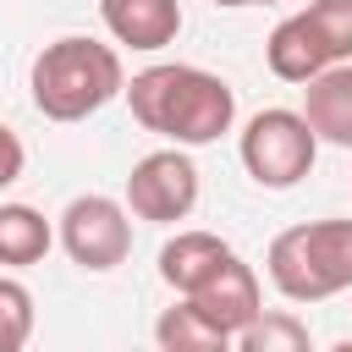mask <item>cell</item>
<instances>
[{
  "mask_svg": "<svg viewBox=\"0 0 352 352\" xmlns=\"http://www.w3.org/2000/svg\"><path fill=\"white\" fill-rule=\"evenodd\" d=\"M126 104H132V121L143 132L182 143V148L220 143L236 126V88L220 72H204L187 60H160V66L132 72Z\"/></svg>",
  "mask_w": 352,
  "mask_h": 352,
  "instance_id": "cell-1",
  "label": "cell"
},
{
  "mask_svg": "<svg viewBox=\"0 0 352 352\" xmlns=\"http://www.w3.org/2000/svg\"><path fill=\"white\" fill-rule=\"evenodd\" d=\"M28 94L33 110L44 121H88L99 116L110 99L126 94V66L116 44H99L88 33H66L55 44H44L28 66Z\"/></svg>",
  "mask_w": 352,
  "mask_h": 352,
  "instance_id": "cell-2",
  "label": "cell"
},
{
  "mask_svg": "<svg viewBox=\"0 0 352 352\" xmlns=\"http://www.w3.org/2000/svg\"><path fill=\"white\" fill-rule=\"evenodd\" d=\"M264 275L286 302H324L352 292V220H302L275 231Z\"/></svg>",
  "mask_w": 352,
  "mask_h": 352,
  "instance_id": "cell-3",
  "label": "cell"
},
{
  "mask_svg": "<svg viewBox=\"0 0 352 352\" xmlns=\"http://www.w3.org/2000/svg\"><path fill=\"white\" fill-rule=\"evenodd\" d=\"M236 160L242 170L264 187V192H286L297 187L314 160H319V132L308 126L302 110H286V104H270L258 116H248V126L236 132Z\"/></svg>",
  "mask_w": 352,
  "mask_h": 352,
  "instance_id": "cell-4",
  "label": "cell"
},
{
  "mask_svg": "<svg viewBox=\"0 0 352 352\" xmlns=\"http://www.w3.org/2000/svg\"><path fill=\"white\" fill-rule=\"evenodd\" d=\"M55 236H60V248L77 270L104 275V270L126 264V253H132V209L110 192H77L60 209Z\"/></svg>",
  "mask_w": 352,
  "mask_h": 352,
  "instance_id": "cell-5",
  "label": "cell"
},
{
  "mask_svg": "<svg viewBox=\"0 0 352 352\" xmlns=\"http://www.w3.org/2000/svg\"><path fill=\"white\" fill-rule=\"evenodd\" d=\"M126 209L148 226H176L198 209V165L182 143H165L143 154L126 170Z\"/></svg>",
  "mask_w": 352,
  "mask_h": 352,
  "instance_id": "cell-6",
  "label": "cell"
},
{
  "mask_svg": "<svg viewBox=\"0 0 352 352\" xmlns=\"http://www.w3.org/2000/svg\"><path fill=\"white\" fill-rule=\"evenodd\" d=\"M264 66L280 77V82H308V77H319L324 66H336V55H330V44H324V33L314 28V16L308 11H292V16H280L275 28H270V38H264Z\"/></svg>",
  "mask_w": 352,
  "mask_h": 352,
  "instance_id": "cell-7",
  "label": "cell"
},
{
  "mask_svg": "<svg viewBox=\"0 0 352 352\" xmlns=\"http://www.w3.org/2000/svg\"><path fill=\"white\" fill-rule=\"evenodd\" d=\"M99 22L126 50H165L182 33V0H99Z\"/></svg>",
  "mask_w": 352,
  "mask_h": 352,
  "instance_id": "cell-8",
  "label": "cell"
},
{
  "mask_svg": "<svg viewBox=\"0 0 352 352\" xmlns=\"http://www.w3.org/2000/svg\"><path fill=\"white\" fill-rule=\"evenodd\" d=\"M187 302H198L231 341H236V330L264 308V297H258V275H253V264H242V253H231V258H226V264H220Z\"/></svg>",
  "mask_w": 352,
  "mask_h": 352,
  "instance_id": "cell-9",
  "label": "cell"
},
{
  "mask_svg": "<svg viewBox=\"0 0 352 352\" xmlns=\"http://www.w3.org/2000/svg\"><path fill=\"white\" fill-rule=\"evenodd\" d=\"M302 116L330 148H352V60L324 66L302 82Z\"/></svg>",
  "mask_w": 352,
  "mask_h": 352,
  "instance_id": "cell-10",
  "label": "cell"
},
{
  "mask_svg": "<svg viewBox=\"0 0 352 352\" xmlns=\"http://www.w3.org/2000/svg\"><path fill=\"white\" fill-rule=\"evenodd\" d=\"M236 248L214 231H176L165 248H160V280L176 292V297H192Z\"/></svg>",
  "mask_w": 352,
  "mask_h": 352,
  "instance_id": "cell-11",
  "label": "cell"
},
{
  "mask_svg": "<svg viewBox=\"0 0 352 352\" xmlns=\"http://www.w3.org/2000/svg\"><path fill=\"white\" fill-rule=\"evenodd\" d=\"M55 226L33 209V204H0V264L6 270H28L55 248Z\"/></svg>",
  "mask_w": 352,
  "mask_h": 352,
  "instance_id": "cell-12",
  "label": "cell"
},
{
  "mask_svg": "<svg viewBox=\"0 0 352 352\" xmlns=\"http://www.w3.org/2000/svg\"><path fill=\"white\" fill-rule=\"evenodd\" d=\"M154 341H160L165 352H226V346H231V336H226L198 302H187V297H176V302L154 319Z\"/></svg>",
  "mask_w": 352,
  "mask_h": 352,
  "instance_id": "cell-13",
  "label": "cell"
},
{
  "mask_svg": "<svg viewBox=\"0 0 352 352\" xmlns=\"http://www.w3.org/2000/svg\"><path fill=\"white\" fill-rule=\"evenodd\" d=\"M308 324L292 314V308H258L242 330H236V341L231 346H242V352H308Z\"/></svg>",
  "mask_w": 352,
  "mask_h": 352,
  "instance_id": "cell-14",
  "label": "cell"
},
{
  "mask_svg": "<svg viewBox=\"0 0 352 352\" xmlns=\"http://www.w3.org/2000/svg\"><path fill=\"white\" fill-rule=\"evenodd\" d=\"M33 341V292L16 275H0V352H22Z\"/></svg>",
  "mask_w": 352,
  "mask_h": 352,
  "instance_id": "cell-15",
  "label": "cell"
},
{
  "mask_svg": "<svg viewBox=\"0 0 352 352\" xmlns=\"http://www.w3.org/2000/svg\"><path fill=\"white\" fill-rule=\"evenodd\" d=\"M302 11H308L314 28L324 33L330 55H336V60H352V0H308Z\"/></svg>",
  "mask_w": 352,
  "mask_h": 352,
  "instance_id": "cell-16",
  "label": "cell"
},
{
  "mask_svg": "<svg viewBox=\"0 0 352 352\" xmlns=\"http://www.w3.org/2000/svg\"><path fill=\"white\" fill-rule=\"evenodd\" d=\"M22 170H28V148H22V138L0 121V192H6V187H16V182H22Z\"/></svg>",
  "mask_w": 352,
  "mask_h": 352,
  "instance_id": "cell-17",
  "label": "cell"
},
{
  "mask_svg": "<svg viewBox=\"0 0 352 352\" xmlns=\"http://www.w3.org/2000/svg\"><path fill=\"white\" fill-rule=\"evenodd\" d=\"M214 6H226V11H248V6H286V0H214Z\"/></svg>",
  "mask_w": 352,
  "mask_h": 352,
  "instance_id": "cell-18",
  "label": "cell"
}]
</instances>
